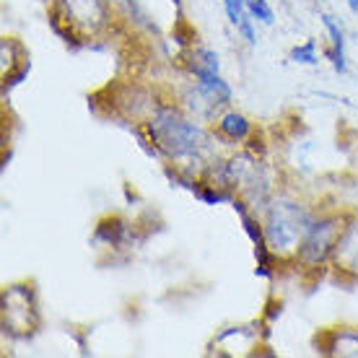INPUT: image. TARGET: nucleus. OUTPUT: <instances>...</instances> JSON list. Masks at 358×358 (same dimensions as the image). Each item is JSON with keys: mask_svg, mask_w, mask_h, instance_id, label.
I'll list each match as a JSON object with an SVG mask.
<instances>
[{"mask_svg": "<svg viewBox=\"0 0 358 358\" xmlns=\"http://www.w3.org/2000/svg\"><path fill=\"white\" fill-rule=\"evenodd\" d=\"M314 224V215L304 206L294 200H273L265 215V242L275 257H296V252L304 242L309 226Z\"/></svg>", "mask_w": 358, "mask_h": 358, "instance_id": "obj_2", "label": "nucleus"}, {"mask_svg": "<svg viewBox=\"0 0 358 358\" xmlns=\"http://www.w3.org/2000/svg\"><path fill=\"white\" fill-rule=\"evenodd\" d=\"M330 353L338 356H358V332L356 330H341L332 335Z\"/></svg>", "mask_w": 358, "mask_h": 358, "instance_id": "obj_11", "label": "nucleus"}, {"mask_svg": "<svg viewBox=\"0 0 358 358\" xmlns=\"http://www.w3.org/2000/svg\"><path fill=\"white\" fill-rule=\"evenodd\" d=\"M343 229H345V224L338 215L314 218V224L309 226L304 242H301V247L296 252V262L306 270L327 265L332 260V255H335V247H338Z\"/></svg>", "mask_w": 358, "mask_h": 358, "instance_id": "obj_4", "label": "nucleus"}, {"mask_svg": "<svg viewBox=\"0 0 358 358\" xmlns=\"http://www.w3.org/2000/svg\"><path fill=\"white\" fill-rule=\"evenodd\" d=\"M107 0H57L55 3V27L76 39H91L109 27Z\"/></svg>", "mask_w": 358, "mask_h": 358, "instance_id": "obj_3", "label": "nucleus"}, {"mask_svg": "<svg viewBox=\"0 0 358 358\" xmlns=\"http://www.w3.org/2000/svg\"><path fill=\"white\" fill-rule=\"evenodd\" d=\"M218 133L224 135L226 141H234V143H242L247 141L252 133V122L242 112H224L218 117Z\"/></svg>", "mask_w": 358, "mask_h": 358, "instance_id": "obj_10", "label": "nucleus"}, {"mask_svg": "<svg viewBox=\"0 0 358 358\" xmlns=\"http://www.w3.org/2000/svg\"><path fill=\"white\" fill-rule=\"evenodd\" d=\"M148 135L156 151L171 162H187L208 145L206 130L174 107H156L148 117Z\"/></svg>", "mask_w": 358, "mask_h": 358, "instance_id": "obj_1", "label": "nucleus"}, {"mask_svg": "<svg viewBox=\"0 0 358 358\" xmlns=\"http://www.w3.org/2000/svg\"><path fill=\"white\" fill-rule=\"evenodd\" d=\"M332 260H335V268L341 270V273L358 275V221H353V224L343 229Z\"/></svg>", "mask_w": 358, "mask_h": 358, "instance_id": "obj_7", "label": "nucleus"}, {"mask_svg": "<svg viewBox=\"0 0 358 358\" xmlns=\"http://www.w3.org/2000/svg\"><path fill=\"white\" fill-rule=\"evenodd\" d=\"M348 3V8L353 10V13H358V0H345Z\"/></svg>", "mask_w": 358, "mask_h": 358, "instance_id": "obj_16", "label": "nucleus"}, {"mask_svg": "<svg viewBox=\"0 0 358 358\" xmlns=\"http://www.w3.org/2000/svg\"><path fill=\"white\" fill-rule=\"evenodd\" d=\"M127 234H130V229H127V224H122V221H104V224H99L96 229V239H104L107 244H112V247H117V244L125 239Z\"/></svg>", "mask_w": 358, "mask_h": 358, "instance_id": "obj_12", "label": "nucleus"}, {"mask_svg": "<svg viewBox=\"0 0 358 358\" xmlns=\"http://www.w3.org/2000/svg\"><path fill=\"white\" fill-rule=\"evenodd\" d=\"M324 31L330 36V47H327V60L332 63L335 73L348 71V55H345V34H343L341 24L332 16H322Z\"/></svg>", "mask_w": 358, "mask_h": 358, "instance_id": "obj_9", "label": "nucleus"}, {"mask_svg": "<svg viewBox=\"0 0 358 358\" xmlns=\"http://www.w3.org/2000/svg\"><path fill=\"white\" fill-rule=\"evenodd\" d=\"M187 71H189V76L195 78L197 89L203 91L213 104H218V107L231 104L234 91H231V86L224 81L221 71H210V68H203V65H195V63H187Z\"/></svg>", "mask_w": 358, "mask_h": 358, "instance_id": "obj_6", "label": "nucleus"}, {"mask_svg": "<svg viewBox=\"0 0 358 358\" xmlns=\"http://www.w3.org/2000/svg\"><path fill=\"white\" fill-rule=\"evenodd\" d=\"M187 63L203 65V68H210V71H221V57H218V52L210 50V47H195V50L189 52Z\"/></svg>", "mask_w": 358, "mask_h": 358, "instance_id": "obj_13", "label": "nucleus"}, {"mask_svg": "<svg viewBox=\"0 0 358 358\" xmlns=\"http://www.w3.org/2000/svg\"><path fill=\"white\" fill-rule=\"evenodd\" d=\"M3 327L16 338H29L39 327V312L31 286H10L3 294Z\"/></svg>", "mask_w": 358, "mask_h": 358, "instance_id": "obj_5", "label": "nucleus"}, {"mask_svg": "<svg viewBox=\"0 0 358 358\" xmlns=\"http://www.w3.org/2000/svg\"><path fill=\"white\" fill-rule=\"evenodd\" d=\"M226 10L229 24L236 29V34H242V39L247 45H257V31H255V18L247 10V0H221Z\"/></svg>", "mask_w": 358, "mask_h": 358, "instance_id": "obj_8", "label": "nucleus"}, {"mask_svg": "<svg viewBox=\"0 0 358 358\" xmlns=\"http://www.w3.org/2000/svg\"><path fill=\"white\" fill-rule=\"evenodd\" d=\"M291 60L299 65H317L320 63V55H317V45L314 39H306L304 45H296L291 50Z\"/></svg>", "mask_w": 358, "mask_h": 358, "instance_id": "obj_14", "label": "nucleus"}, {"mask_svg": "<svg viewBox=\"0 0 358 358\" xmlns=\"http://www.w3.org/2000/svg\"><path fill=\"white\" fill-rule=\"evenodd\" d=\"M247 10H250V16L255 21H260V24H273L275 21V13H273V6H270L268 0H247Z\"/></svg>", "mask_w": 358, "mask_h": 358, "instance_id": "obj_15", "label": "nucleus"}]
</instances>
